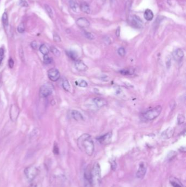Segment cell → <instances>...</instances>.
<instances>
[{"instance_id":"22","label":"cell","mask_w":186,"mask_h":187,"mask_svg":"<svg viewBox=\"0 0 186 187\" xmlns=\"http://www.w3.org/2000/svg\"><path fill=\"white\" fill-rule=\"evenodd\" d=\"M39 50H40V52H41L42 54H43L44 55H47V54H48L49 52V49L47 47V46H45V44H42L40 46V47H39Z\"/></svg>"},{"instance_id":"20","label":"cell","mask_w":186,"mask_h":187,"mask_svg":"<svg viewBox=\"0 0 186 187\" xmlns=\"http://www.w3.org/2000/svg\"><path fill=\"white\" fill-rule=\"evenodd\" d=\"M2 23L3 24L5 28L8 27V25H9V22H8V15L6 12H5L2 17Z\"/></svg>"},{"instance_id":"39","label":"cell","mask_w":186,"mask_h":187,"mask_svg":"<svg viewBox=\"0 0 186 187\" xmlns=\"http://www.w3.org/2000/svg\"><path fill=\"white\" fill-rule=\"evenodd\" d=\"M31 46L34 49H37V47H38V44H37V42L36 41H33L32 43H31Z\"/></svg>"},{"instance_id":"2","label":"cell","mask_w":186,"mask_h":187,"mask_svg":"<svg viewBox=\"0 0 186 187\" xmlns=\"http://www.w3.org/2000/svg\"><path fill=\"white\" fill-rule=\"evenodd\" d=\"M90 174L91 184L94 187H98L100 186L102 180L101 168L100 164L95 163L94 164L92 171L90 172Z\"/></svg>"},{"instance_id":"34","label":"cell","mask_w":186,"mask_h":187,"mask_svg":"<svg viewBox=\"0 0 186 187\" xmlns=\"http://www.w3.org/2000/svg\"><path fill=\"white\" fill-rule=\"evenodd\" d=\"M87 83L84 81V80H81L80 82L79 83L78 86L80 87H82V88H85L86 86H87Z\"/></svg>"},{"instance_id":"43","label":"cell","mask_w":186,"mask_h":187,"mask_svg":"<svg viewBox=\"0 0 186 187\" xmlns=\"http://www.w3.org/2000/svg\"><path fill=\"white\" fill-rule=\"evenodd\" d=\"M116 35L117 37H119V29L118 28V29L116 30Z\"/></svg>"},{"instance_id":"13","label":"cell","mask_w":186,"mask_h":187,"mask_svg":"<svg viewBox=\"0 0 186 187\" xmlns=\"http://www.w3.org/2000/svg\"><path fill=\"white\" fill-rule=\"evenodd\" d=\"M93 102L98 108H102L104 107L107 104L106 100L101 97H95L93 100Z\"/></svg>"},{"instance_id":"11","label":"cell","mask_w":186,"mask_h":187,"mask_svg":"<svg viewBox=\"0 0 186 187\" xmlns=\"http://www.w3.org/2000/svg\"><path fill=\"white\" fill-rule=\"evenodd\" d=\"M131 25L134 28L137 29H140L143 26V23L140 18L136 15H133L131 19Z\"/></svg>"},{"instance_id":"36","label":"cell","mask_w":186,"mask_h":187,"mask_svg":"<svg viewBox=\"0 0 186 187\" xmlns=\"http://www.w3.org/2000/svg\"><path fill=\"white\" fill-rule=\"evenodd\" d=\"M19 5L21 7H27L28 6V3L26 0H20L19 1Z\"/></svg>"},{"instance_id":"44","label":"cell","mask_w":186,"mask_h":187,"mask_svg":"<svg viewBox=\"0 0 186 187\" xmlns=\"http://www.w3.org/2000/svg\"><path fill=\"white\" fill-rule=\"evenodd\" d=\"M29 187H37V185H36V184H34V183H31V184L30 185Z\"/></svg>"},{"instance_id":"3","label":"cell","mask_w":186,"mask_h":187,"mask_svg":"<svg viewBox=\"0 0 186 187\" xmlns=\"http://www.w3.org/2000/svg\"><path fill=\"white\" fill-rule=\"evenodd\" d=\"M162 110V107L161 106H158L157 107L153 108L152 110H148L146 113H145L143 115V117L147 120H153L161 114Z\"/></svg>"},{"instance_id":"23","label":"cell","mask_w":186,"mask_h":187,"mask_svg":"<svg viewBox=\"0 0 186 187\" xmlns=\"http://www.w3.org/2000/svg\"><path fill=\"white\" fill-rule=\"evenodd\" d=\"M44 8H45V10H46L47 13H48V15L49 16V17L50 18H53L54 17V14H53V10H52V9L51 8V7L47 4H45L44 5Z\"/></svg>"},{"instance_id":"14","label":"cell","mask_w":186,"mask_h":187,"mask_svg":"<svg viewBox=\"0 0 186 187\" xmlns=\"http://www.w3.org/2000/svg\"><path fill=\"white\" fill-rule=\"evenodd\" d=\"M174 134V129L172 128H169L163 131L162 134V137L164 139H169L172 138Z\"/></svg>"},{"instance_id":"25","label":"cell","mask_w":186,"mask_h":187,"mask_svg":"<svg viewBox=\"0 0 186 187\" xmlns=\"http://www.w3.org/2000/svg\"><path fill=\"white\" fill-rule=\"evenodd\" d=\"M17 31L20 34L24 33L25 31V25L24 23H21L19 24L17 28Z\"/></svg>"},{"instance_id":"9","label":"cell","mask_w":186,"mask_h":187,"mask_svg":"<svg viewBox=\"0 0 186 187\" xmlns=\"http://www.w3.org/2000/svg\"><path fill=\"white\" fill-rule=\"evenodd\" d=\"M112 135H113L112 132H110L102 136H100L99 138H98L97 139L101 144H105V145L109 144L111 141Z\"/></svg>"},{"instance_id":"38","label":"cell","mask_w":186,"mask_h":187,"mask_svg":"<svg viewBox=\"0 0 186 187\" xmlns=\"http://www.w3.org/2000/svg\"><path fill=\"white\" fill-rule=\"evenodd\" d=\"M14 62L12 58H10V60H8V65H9V67L12 68H13V66H14Z\"/></svg>"},{"instance_id":"35","label":"cell","mask_w":186,"mask_h":187,"mask_svg":"<svg viewBox=\"0 0 186 187\" xmlns=\"http://www.w3.org/2000/svg\"><path fill=\"white\" fill-rule=\"evenodd\" d=\"M68 55L72 58V59L73 60H75L76 58V54L75 53H74V52H72V51H70V52H68Z\"/></svg>"},{"instance_id":"32","label":"cell","mask_w":186,"mask_h":187,"mask_svg":"<svg viewBox=\"0 0 186 187\" xmlns=\"http://www.w3.org/2000/svg\"><path fill=\"white\" fill-rule=\"evenodd\" d=\"M85 35L86 36V38L89 39H95V36L93 34L91 33V32H85Z\"/></svg>"},{"instance_id":"4","label":"cell","mask_w":186,"mask_h":187,"mask_svg":"<svg viewBox=\"0 0 186 187\" xmlns=\"http://www.w3.org/2000/svg\"><path fill=\"white\" fill-rule=\"evenodd\" d=\"M54 90V86L51 83H47L43 84L39 89V96L42 98H46L51 95Z\"/></svg>"},{"instance_id":"29","label":"cell","mask_w":186,"mask_h":187,"mask_svg":"<svg viewBox=\"0 0 186 187\" xmlns=\"http://www.w3.org/2000/svg\"><path fill=\"white\" fill-rule=\"evenodd\" d=\"M5 57V50L3 48H0V65L3 60Z\"/></svg>"},{"instance_id":"40","label":"cell","mask_w":186,"mask_h":187,"mask_svg":"<svg viewBox=\"0 0 186 187\" xmlns=\"http://www.w3.org/2000/svg\"><path fill=\"white\" fill-rule=\"evenodd\" d=\"M53 152L54 154H58V146H57V144H55L54 146V148H53Z\"/></svg>"},{"instance_id":"7","label":"cell","mask_w":186,"mask_h":187,"mask_svg":"<svg viewBox=\"0 0 186 187\" xmlns=\"http://www.w3.org/2000/svg\"><path fill=\"white\" fill-rule=\"evenodd\" d=\"M20 110L19 107L16 105H12L10 107V118L13 121L17 120L19 117Z\"/></svg>"},{"instance_id":"12","label":"cell","mask_w":186,"mask_h":187,"mask_svg":"<svg viewBox=\"0 0 186 187\" xmlns=\"http://www.w3.org/2000/svg\"><path fill=\"white\" fill-rule=\"evenodd\" d=\"M75 67L79 72H84L88 69V67L81 60H76L75 62Z\"/></svg>"},{"instance_id":"42","label":"cell","mask_w":186,"mask_h":187,"mask_svg":"<svg viewBox=\"0 0 186 187\" xmlns=\"http://www.w3.org/2000/svg\"><path fill=\"white\" fill-rule=\"evenodd\" d=\"M111 168H113V170H115V168H116V164L115 160H112V163H111Z\"/></svg>"},{"instance_id":"6","label":"cell","mask_w":186,"mask_h":187,"mask_svg":"<svg viewBox=\"0 0 186 187\" xmlns=\"http://www.w3.org/2000/svg\"><path fill=\"white\" fill-rule=\"evenodd\" d=\"M48 76L50 81L53 82H56L60 78V73L57 69L55 68H52L49 70Z\"/></svg>"},{"instance_id":"27","label":"cell","mask_w":186,"mask_h":187,"mask_svg":"<svg viewBox=\"0 0 186 187\" xmlns=\"http://www.w3.org/2000/svg\"><path fill=\"white\" fill-rule=\"evenodd\" d=\"M185 121V117L182 115H179L177 117V123L178 125L183 124Z\"/></svg>"},{"instance_id":"10","label":"cell","mask_w":186,"mask_h":187,"mask_svg":"<svg viewBox=\"0 0 186 187\" xmlns=\"http://www.w3.org/2000/svg\"><path fill=\"white\" fill-rule=\"evenodd\" d=\"M172 57L177 62H180L184 57V52L181 49H177L172 53Z\"/></svg>"},{"instance_id":"26","label":"cell","mask_w":186,"mask_h":187,"mask_svg":"<svg viewBox=\"0 0 186 187\" xmlns=\"http://www.w3.org/2000/svg\"><path fill=\"white\" fill-rule=\"evenodd\" d=\"M50 50L53 53V54L54 55H55L56 57H60V55H61L60 52L57 49V48H55V47H51L50 48Z\"/></svg>"},{"instance_id":"18","label":"cell","mask_w":186,"mask_h":187,"mask_svg":"<svg viewBox=\"0 0 186 187\" xmlns=\"http://www.w3.org/2000/svg\"><path fill=\"white\" fill-rule=\"evenodd\" d=\"M143 16H144L145 19L146 20L151 21L153 19V18L154 15H153L152 11L151 10L147 9L145 10Z\"/></svg>"},{"instance_id":"15","label":"cell","mask_w":186,"mask_h":187,"mask_svg":"<svg viewBox=\"0 0 186 187\" xmlns=\"http://www.w3.org/2000/svg\"><path fill=\"white\" fill-rule=\"evenodd\" d=\"M76 24L81 28H85L90 26L89 20L85 18H80L76 20Z\"/></svg>"},{"instance_id":"17","label":"cell","mask_w":186,"mask_h":187,"mask_svg":"<svg viewBox=\"0 0 186 187\" xmlns=\"http://www.w3.org/2000/svg\"><path fill=\"white\" fill-rule=\"evenodd\" d=\"M170 183L173 187H183L181 182L174 177H171L170 178Z\"/></svg>"},{"instance_id":"28","label":"cell","mask_w":186,"mask_h":187,"mask_svg":"<svg viewBox=\"0 0 186 187\" xmlns=\"http://www.w3.org/2000/svg\"><path fill=\"white\" fill-rule=\"evenodd\" d=\"M52 61H53L52 58H50L49 56H48V54L44 55V62L45 63L49 64V63H51Z\"/></svg>"},{"instance_id":"41","label":"cell","mask_w":186,"mask_h":187,"mask_svg":"<svg viewBox=\"0 0 186 187\" xmlns=\"http://www.w3.org/2000/svg\"><path fill=\"white\" fill-rule=\"evenodd\" d=\"M166 65H167V68H169L171 66V59L170 58H168L167 59Z\"/></svg>"},{"instance_id":"16","label":"cell","mask_w":186,"mask_h":187,"mask_svg":"<svg viewBox=\"0 0 186 187\" xmlns=\"http://www.w3.org/2000/svg\"><path fill=\"white\" fill-rule=\"evenodd\" d=\"M71 115L74 119L76 121H80L84 120V117L81 113L78 110H73L71 112Z\"/></svg>"},{"instance_id":"30","label":"cell","mask_w":186,"mask_h":187,"mask_svg":"<svg viewBox=\"0 0 186 187\" xmlns=\"http://www.w3.org/2000/svg\"><path fill=\"white\" fill-rule=\"evenodd\" d=\"M120 73L124 75H132L133 73V71H131L130 70H124L120 71Z\"/></svg>"},{"instance_id":"5","label":"cell","mask_w":186,"mask_h":187,"mask_svg":"<svg viewBox=\"0 0 186 187\" xmlns=\"http://www.w3.org/2000/svg\"><path fill=\"white\" fill-rule=\"evenodd\" d=\"M24 173L29 181H33L38 175L39 170L34 166H30L25 169Z\"/></svg>"},{"instance_id":"21","label":"cell","mask_w":186,"mask_h":187,"mask_svg":"<svg viewBox=\"0 0 186 187\" xmlns=\"http://www.w3.org/2000/svg\"><path fill=\"white\" fill-rule=\"evenodd\" d=\"M69 6H70V7L71 8V9L74 12L77 11L78 7H79L76 0H70L69 1Z\"/></svg>"},{"instance_id":"1","label":"cell","mask_w":186,"mask_h":187,"mask_svg":"<svg viewBox=\"0 0 186 187\" xmlns=\"http://www.w3.org/2000/svg\"><path fill=\"white\" fill-rule=\"evenodd\" d=\"M78 146L80 149L89 156H91L94 152L95 146L91 136L83 134L78 139Z\"/></svg>"},{"instance_id":"33","label":"cell","mask_w":186,"mask_h":187,"mask_svg":"<svg viewBox=\"0 0 186 187\" xmlns=\"http://www.w3.org/2000/svg\"><path fill=\"white\" fill-rule=\"evenodd\" d=\"M176 155V153L175 151H171V152H170L169 153V154H168L167 156V158L169 159V160L170 159L174 158Z\"/></svg>"},{"instance_id":"31","label":"cell","mask_w":186,"mask_h":187,"mask_svg":"<svg viewBox=\"0 0 186 187\" xmlns=\"http://www.w3.org/2000/svg\"><path fill=\"white\" fill-rule=\"evenodd\" d=\"M118 54L121 57H124L126 54V51L124 48L121 47L118 49Z\"/></svg>"},{"instance_id":"8","label":"cell","mask_w":186,"mask_h":187,"mask_svg":"<svg viewBox=\"0 0 186 187\" xmlns=\"http://www.w3.org/2000/svg\"><path fill=\"white\" fill-rule=\"evenodd\" d=\"M147 171V166L146 164L141 162L139 165L138 170L136 173V176L138 178L141 179L145 176Z\"/></svg>"},{"instance_id":"19","label":"cell","mask_w":186,"mask_h":187,"mask_svg":"<svg viewBox=\"0 0 186 187\" xmlns=\"http://www.w3.org/2000/svg\"><path fill=\"white\" fill-rule=\"evenodd\" d=\"M80 10L83 12H84L85 13H87V14L90 13V12H91L90 6L86 2H83L81 3L80 5Z\"/></svg>"},{"instance_id":"24","label":"cell","mask_w":186,"mask_h":187,"mask_svg":"<svg viewBox=\"0 0 186 187\" xmlns=\"http://www.w3.org/2000/svg\"><path fill=\"white\" fill-rule=\"evenodd\" d=\"M62 87L63 88L67 91H69L71 90V86L69 82L67 80H64L62 82Z\"/></svg>"},{"instance_id":"45","label":"cell","mask_w":186,"mask_h":187,"mask_svg":"<svg viewBox=\"0 0 186 187\" xmlns=\"http://www.w3.org/2000/svg\"><path fill=\"white\" fill-rule=\"evenodd\" d=\"M1 86V81H0V87Z\"/></svg>"},{"instance_id":"37","label":"cell","mask_w":186,"mask_h":187,"mask_svg":"<svg viewBox=\"0 0 186 187\" xmlns=\"http://www.w3.org/2000/svg\"><path fill=\"white\" fill-rule=\"evenodd\" d=\"M53 39H54V41L56 42H61V38L60 37L56 34H55L54 35V36H53Z\"/></svg>"}]
</instances>
